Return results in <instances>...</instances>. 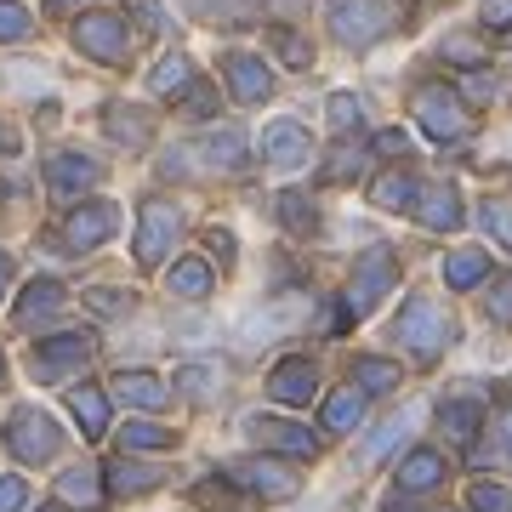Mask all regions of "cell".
Instances as JSON below:
<instances>
[{
	"mask_svg": "<svg viewBox=\"0 0 512 512\" xmlns=\"http://www.w3.org/2000/svg\"><path fill=\"white\" fill-rule=\"evenodd\" d=\"M399 285V262H393V251L387 245H370L365 256H359V268H353L348 279V296H342V313H336V330H348L353 319H365L376 302H382L387 291Z\"/></svg>",
	"mask_w": 512,
	"mask_h": 512,
	"instance_id": "1",
	"label": "cell"
},
{
	"mask_svg": "<svg viewBox=\"0 0 512 512\" xmlns=\"http://www.w3.org/2000/svg\"><path fill=\"white\" fill-rule=\"evenodd\" d=\"M393 336H399L416 359H439V353L456 342V319H450L433 296H410L404 313H399V325H393Z\"/></svg>",
	"mask_w": 512,
	"mask_h": 512,
	"instance_id": "2",
	"label": "cell"
},
{
	"mask_svg": "<svg viewBox=\"0 0 512 512\" xmlns=\"http://www.w3.org/2000/svg\"><path fill=\"white\" fill-rule=\"evenodd\" d=\"M325 18H330V35L353 46V52H365L376 40L393 29V12H387L382 0H325Z\"/></svg>",
	"mask_w": 512,
	"mask_h": 512,
	"instance_id": "3",
	"label": "cell"
},
{
	"mask_svg": "<svg viewBox=\"0 0 512 512\" xmlns=\"http://www.w3.org/2000/svg\"><path fill=\"white\" fill-rule=\"evenodd\" d=\"M183 239V211L171 200H148L143 211H137V268L143 274H154V268H165V256H171V245Z\"/></svg>",
	"mask_w": 512,
	"mask_h": 512,
	"instance_id": "4",
	"label": "cell"
},
{
	"mask_svg": "<svg viewBox=\"0 0 512 512\" xmlns=\"http://www.w3.org/2000/svg\"><path fill=\"white\" fill-rule=\"evenodd\" d=\"M6 450L18 461H35L40 467V461H52L57 450H63V427H57L46 410H29V404H23V410L6 416Z\"/></svg>",
	"mask_w": 512,
	"mask_h": 512,
	"instance_id": "5",
	"label": "cell"
},
{
	"mask_svg": "<svg viewBox=\"0 0 512 512\" xmlns=\"http://www.w3.org/2000/svg\"><path fill=\"white\" fill-rule=\"evenodd\" d=\"M410 109H416L421 131H427L433 143H456L461 131H467V103H461V92H456V86H444V80L421 86Z\"/></svg>",
	"mask_w": 512,
	"mask_h": 512,
	"instance_id": "6",
	"label": "cell"
},
{
	"mask_svg": "<svg viewBox=\"0 0 512 512\" xmlns=\"http://www.w3.org/2000/svg\"><path fill=\"white\" fill-rule=\"evenodd\" d=\"M74 46L97 63H126L131 52V29L120 12H86V18L74 23Z\"/></svg>",
	"mask_w": 512,
	"mask_h": 512,
	"instance_id": "7",
	"label": "cell"
},
{
	"mask_svg": "<svg viewBox=\"0 0 512 512\" xmlns=\"http://www.w3.org/2000/svg\"><path fill=\"white\" fill-rule=\"evenodd\" d=\"M120 234V205L114 200H92V205H74L69 222H63V245L69 251H92L103 239Z\"/></svg>",
	"mask_w": 512,
	"mask_h": 512,
	"instance_id": "8",
	"label": "cell"
},
{
	"mask_svg": "<svg viewBox=\"0 0 512 512\" xmlns=\"http://www.w3.org/2000/svg\"><path fill=\"white\" fill-rule=\"evenodd\" d=\"M92 353H97L92 330H57V336H46L35 348V376H69V370H80Z\"/></svg>",
	"mask_w": 512,
	"mask_h": 512,
	"instance_id": "9",
	"label": "cell"
},
{
	"mask_svg": "<svg viewBox=\"0 0 512 512\" xmlns=\"http://www.w3.org/2000/svg\"><path fill=\"white\" fill-rule=\"evenodd\" d=\"M234 484H245L251 495H262V501H291L296 490H302V478H296V467H285V461L274 456H251L234 467Z\"/></svg>",
	"mask_w": 512,
	"mask_h": 512,
	"instance_id": "10",
	"label": "cell"
},
{
	"mask_svg": "<svg viewBox=\"0 0 512 512\" xmlns=\"http://www.w3.org/2000/svg\"><path fill=\"white\" fill-rule=\"evenodd\" d=\"M245 433H251L262 450H279V456H291V461H308L319 456V439H313L308 427H296V421H279V416H251L245 421Z\"/></svg>",
	"mask_w": 512,
	"mask_h": 512,
	"instance_id": "11",
	"label": "cell"
},
{
	"mask_svg": "<svg viewBox=\"0 0 512 512\" xmlns=\"http://www.w3.org/2000/svg\"><path fill=\"white\" fill-rule=\"evenodd\" d=\"M222 74H228V92H234L239 103H268V97H274V69L251 52H228L222 57Z\"/></svg>",
	"mask_w": 512,
	"mask_h": 512,
	"instance_id": "12",
	"label": "cell"
},
{
	"mask_svg": "<svg viewBox=\"0 0 512 512\" xmlns=\"http://www.w3.org/2000/svg\"><path fill=\"white\" fill-rule=\"evenodd\" d=\"M262 160L279 165V171H296V165H308V160H313L308 126H296V120H274V126L262 131Z\"/></svg>",
	"mask_w": 512,
	"mask_h": 512,
	"instance_id": "13",
	"label": "cell"
},
{
	"mask_svg": "<svg viewBox=\"0 0 512 512\" xmlns=\"http://www.w3.org/2000/svg\"><path fill=\"white\" fill-rule=\"evenodd\" d=\"M97 177H103V160H92V154H52V160H46V188H52L57 200L86 194Z\"/></svg>",
	"mask_w": 512,
	"mask_h": 512,
	"instance_id": "14",
	"label": "cell"
},
{
	"mask_svg": "<svg viewBox=\"0 0 512 512\" xmlns=\"http://www.w3.org/2000/svg\"><path fill=\"white\" fill-rule=\"evenodd\" d=\"M416 217L427 222L433 234H456L461 222H467L456 183H433V188H421V194H416Z\"/></svg>",
	"mask_w": 512,
	"mask_h": 512,
	"instance_id": "15",
	"label": "cell"
},
{
	"mask_svg": "<svg viewBox=\"0 0 512 512\" xmlns=\"http://www.w3.org/2000/svg\"><path fill=\"white\" fill-rule=\"evenodd\" d=\"M268 393H274L279 404L319 399V370H313V359H279L274 376H268Z\"/></svg>",
	"mask_w": 512,
	"mask_h": 512,
	"instance_id": "16",
	"label": "cell"
},
{
	"mask_svg": "<svg viewBox=\"0 0 512 512\" xmlns=\"http://www.w3.org/2000/svg\"><path fill=\"white\" fill-rule=\"evenodd\" d=\"M114 399H126L131 410H165L171 404V387L160 376H148V370H120L114 376Z\"/></svg>",
	"mask_w": 512,
	"mask_h": 512,
	"instance_id": "17",
	"label": "cell"
},
{
	"mask_svg": "<svg viewBox=\"0 0 512 512\" xmlns=\"http://www.w3.org/2000/svg\"><path fill=\"white\" fill-rule=\"evenodd\" d=\"M444 484V456L439 450H410V456L399 461V490L404 495H427Z\"/></svg>",
	"mask_w": 512,
	"mask_h": 512,
	"instance_id": "18",
	"label": "cell"
},
{
	"mask_svg": "<svg viewBox=\"0 0 512 512\" xmlns=\"http://www.w3.org/2000/svg\"><path fill=\"white\" fill-rule=\"evenodd\" d=\"M63 296H69V291H63L57 279H35V285L23 291V302H18V325L23 330H40L57 308H63Z\"/></svg>",
	"mask_w": 512,
	"mask_h": 512,
	"instance_id": "19",
	"label": "cell"
},
{
	"mask_svg": "<svg viewBox=\"0 0 512 512\" xmlns=\"http://www.w3.org/2000/svg\"><path fill=\"white\" fill-rule=\"evenodd\" d=\"M160 467H143V461H114V467H103V490L114 495H148V490H160Z\"/></svg>",
	"mask_w": 512,
	"mask_h": 512,
	"instance_id": "20",
	"label": "cell"
},
{
	"mask_svg": "<svg viewBox=\"0 0 512 512\" xmlns=\"http://www.w3.org/2000/svg\"><path fill=\"white\" fill-rule=\"evenodd\" d=\"M69 410H74V421H80L86 439H103V433H109V393H97V387H69Z\"/></svg>",
	"mask_w": 512,
	"mask_h": 512,
	"instance_id": "21",
	"label": "cell"
},
{
	"mask_svg": "<svg viewBox=\"0 0 512 512\" xmlns=\"http://www.w3.org/2000/svg\"><path fill=\"white\" fill-rule=\"evenodd\" d=\"M490 279V251H450L444 256V285L450 291H473Z\"/></svg>",
	"mask_w": 512,
	"mask_h": 512,
	"instance_id": "22",
	"label": "cell"
},
{
	"mask_svg": "<svg viewBox=\"0 0 512 512\" xmlns=\"http://www.w3.org/2000/svg\"><path fill=\"white\" fill-rule=\"evenodd\" d=\"M103 131H109L120 148L148 143V120H143V109H131V103H109V109H103Z\"/></svg>",
	"mask_w": 512,
	"mask_h": 512,
	"instance_id": "23",
	"label": "cell"
},
{
	"mask_svg": "<svg viewBox=\"0 0 512 512\" xmlns=\"http://www.w3.org/2000/svg\"><path fill=\"white\" fill-rule=\"evenodd\" d=\"M399 382H404L399 359H376V353L353 359V387H359V393H393Z\"/></svg>",
	"mask_w": 512,
	"mask_h": 512,
	"instance_id": "24",
	"label": "cell"
},
{
	"mask_svg": "<svg viewBox=\"0 0 512 512\" xmlns=\"http://www.w3.org/2000/svg\"><path fill=\"white\" fill-rule=\"evenodd\" d=\"M416 194H421V183L404 177V171H387V177L370 183V205H382V211H416Z\"/></svg>",
	"mask_w": 512,
	"mask_h": 512,
	"instance_id": "25",
	"label": "cell"
},
{
	"mask_svg": "<svg viewBox=\"0 0 512 512\" xmlns=\"http://www.w3.org/2000/svg\"><path fill=\"white\" fill-rule=\"evenodd\" d=\"M188 86H194V63H188L183 52H171L154 63V74H148V92L154 97H183Z\"/></svg>",
	"mask_w": 512,
	"mask_h": 512,
	"instance_id": "26",
	"label": "cell"
},
{
	"mask_svg": "<svg viewBox=\"0 0 512 512\" xmlns=\"http://www.w3.org/2000/svg\"><path fill=\"white\" fill-rule=\"evenodd\" d=\"M177 387H183V399L188 404H217V393H222V365H183L177 370Z\"/></svg>",
	"mask_w": 512,
	"mask_h": 512,
	"instance_id": "27",
	"label": "cell"
},
{
	"mask_svg": "<svg viewBox=\"0 0 512 512\" xmlns=\"http://www.w3.org/2000/svg\"><path fill=\"white\" fill-rule=\"evenodd\" d=\"M274 211H279V222H285L296 239L319 228V205H313V194H302V188H285V194L274 200Z\"/></svg>",
	"mask_w": 512,
	"mask_h": 512,
	"instance_id": "28",
	"label": "cell"
},
{
	"mask_svg": "<svg viewBox=\"0 0 512 512\" xmlns=\"http://www.w3.org/2000/svg\"><path fill=\"white\" fill-rule=\"evenodd\" d=\"M194 154H205L217 171H239V165H245V137H239L234 126L211 131V137H200V143H194Z\"/></svg>",
	"mask_w": 512,
	"mask_h": 512,
	"instance_id": "29",
	"label": "cell"
},
{
	"mask_svg": "<svg viewBox=\"0 0 512 512\" xmlns=\"http://www.w3.org/2000/svg\"><path fill=\"white\" fill-rule=\"evenodd\" d=\"M359 416H365V393L359 387H336L325 399V433H353Z\"/></svg>",
	"mask_w": 512,
	"mask_h": 512,
	"instance_id": "30",
	"label": "cell"
},
{
	"mask_svg": "<svg viewBox=\"0 0 512 512\" xmlns=\"http://www.w3.org/2000/svg\"><path fill=\"white\" fill-rule=\"evenodd\" d=\"M165 285H171V296H183V302H200L211 291V268H205L200 256H183V262H171Z\"/></svg>",
	"mask_w": 512,
	"mask_h": 512,
	"instance_id": "31",
	"label": "cell"
},
{
	"mask_svg": "<svg viewBox=\"0 0 512 512\" xmlns=\"http://www.w3.org/2000/svg\"><path fill=\"white\" fill-rule=\"evenodd\" d=\"M439 427L456 444H473V433L484 427V410H478L473 399H450V404H439Z\"/></svg>",
	"mask_w": 512,
	"mask_h": 512,
	"instance_id": "32",
	"label": "cell"
},
{
	"mask_svg": "<svg viewBox=\"0 0 512 512\" xmlns=\"http://www.w3.org/2000/svg\"><path fill=\"white\" fill-rule=\"evenodd\" d=\"M120 439H126V450L137 456V450H171V439H177V433H171V427H160V421H137V416H131L126 427H120Z\"/></svg>",
	"mask_w": 512,
	"mask_h": 512,
	"instance_id": "33",
	"label": "cell"
},
{
	"mask_svg": "<svg viewBox=\"0 0 512 512\" xmlns=\"http://www.w3.org/2000/svg\"><path fill=\"white\" fill-rule=\"evenodd\" d=\"M97 490H103V473H97V467H69V473L57 478V495H63V501H80V507H92Z\"/></svg>",
	"mask_w": 512,
	"mask_h": 512,
	"instance_id": "34",
	"label": "cell"
},
{
	"mask_svg": "<svg viewBox=\"0 0 512 512\" xmlns=\"http://www.w3.org/2000/svg\"><path fill=\"white\" fill-rule=\"evenodd\" d=\"M325 114H330V131H342V137H348V131H359V126H365V103H359V97H353V92H330Z\"/></svg>",
	"mask_w": 512,
	"mask_h": 512,
	"instance_id": "35",
	"label": "cell"
},
{
	"mask_svg": "<svg viewBox=\"0 0 512 512\" xmlns=\"http://www.w3.org/2000/svg\"><path fill=\"white\" fill-rule=\"evenodd\" d=\"M35 35V18H29V6H18V0H0V40L12 46V40H29Z\"/></svg>",
	"mask_w": 512,
	"mask_h": 512,
	"instance_id": "36",
	"label": "cell"
},
{
	"mask_svg": "<svg viewBox=\"0 0 512 512\" xmlns=\"http://www.w3.org/2000/svg\"><path fill=\"white\" fill-rule=\"evenodd\" d=\"M274 46H279V57H285L291 69H308V63H313V46L296 35V29H274Z\"/></svg>",
	"mask_w": 512,
	"mask_h": 512,
	"instance_id": "37",
	"label": "cell"
},
{
	"mask_svg": "<svg viewBox=\"0 0 512 512\" xmlns=\"http://www.w3.org/2000/svg\"><path fill=\"white\" fill-rule=\"evenodd\" d=\"M467 507L473 512H512V495L501 490V484H473V490H467Z\"/></svg>",
	"mask_w": 512,
	"mask_h": 512,
	"instance_id": "38",
	"label": "cell"
},
{
	"mask_svg": "<svg viewBox=\"0 0 512 512\" xmlns=\"http://www.w3.org/2000/svg\"><path fill=\"white\" fill-rule=\"evenodd\" d=\"M478 222L490 228V239H501V245H507V251H512V205L490 200V205H484V211H478Z\"/></svg>",
	"mask_w": 512,
	"mask_h": 512,
	"instance_id": "39",
	"label": "cell"
},
{
	"mask_svg": "<svg viewBox=\"0 0 512 512\" xmlns=\"http://www.w3.org/2000/svg\"><path fill=\"white\" fill-rule=\"evenodd\" d=\"M359 148H336V154H330V165H325V183H353V177H359Z\"/></svg>",
	"mask_w": 512,
	"mask_h": 512,
	"instance_id": "40",
	"label": "cell"
},
{
	"mask_svg": "<svg viewBox=\"0 0 512 512\" xmlns=\"http://www.w3.org/2000/svg\"><path fill=\"white\" fill-rule=\"evenodd\" d=\"M484 302H490V319H495V325H512V274H507V279H495Z\"/></svg>",
	"mask_w": 512,
	"mask_h": 512,
	"instance_id": "41",
	"label": "cell"
},
{
	"mask_svg": "<svg viewBox=\"0 0 512 512\" xmlns=\"http://www.w3.org/2000/svg\"><path fill=\"white\" fill-rule=\"evenodd\" d=\"M23 501H29V484L18 473H6L0 478V512H23Z\"/></svg>",
	"mask_w": 512,
	"mask_h": 512,
	"instance_id": "42",
	"label": "cell"
},
{
	"mask_svg": "<svg viewBox=\"0 0 512 512\" xmlns=\"http://www.w3.org/2000/svg\"><path fill=\"white\" fill-rule=\"evenodd\" d=\"M404 427H410V416H393V421H382V433H376V439H370L365 461H376V456H382V450H387V444H393V439H399Z\"/></svg>",
	"mask_w": 512,
	"mask_h": 512,
	"instance_id": "43",
	"label": "cell"
},
{
	"mask_svg": "<svg viewBox=\"0 0 512 512\" xmlns=\"http://www.w3.org/2000/svg\"><path fill=\"white\" fill-rule=\"evenodd\" d=\"M177 103H183V109H188V114H194V120H205V114L217 109V97L205 92V86H188V92H183V97H177Z\"/></svg>",
	"mask_w": 512,
	"mask_h": 512,
	"instance_id": "44",
	"label": "cell"
},
{
	"mask_svg": "<svg viewBox=\"0 0 512 512\" xmlns=\"http://www.w3.org/2000/svg\"><path fill=\"white\" fill-rule=\"evenodd\" d=\"M205 245H211V256H217L222 268H234V234H228V228H211Z\"/></svg>",
	"mask_w": 512,
	"mask_h": 512,
	"instance_id": "45",
	"label": "cell"
},
{
	"mask_svg": "<svg viewBox=\"0 0 512 512\" xmlns=\"http://www.w3.org/2000/svg\"><path fill=\"white\" fill-rule=\"evenodd\" d=\"M461 97H478V103H484V97H495V80L484 69H473L467 80H461Z\"/></svg>",
	"mask_w": 512,
	"mask_h": 512,
	"instance_id": "46",
	"label": "cell"
},
{
	"mask_svg": "<svg viewBox=\"0 0 512 512\" xmlns=\"http://www.w3.org/2000/svg\"><path fill=\"white\" fill-rule=\"evenodd\" d=\"M484 23L490 29H512V0H484Z\"/></svg>",
	"mask_w": 512,
	"mask_h": 512,
	"instance_id": "47",
	"label": "cell"
},
{
	"mask_svg": "<svg viewBox=\"0 0 512 512\" xmlns=\"http://www.w3.org/2000/svg\"><path fill=\"white\" fill-rule=\"evenodd\" d=\"M376 154H410V137L404 131H376Z\"/></svg>",
	"mask_w": 512,
	"mask_h": 512,
	"instance_id": "48",
	"label": "cell"
},
{
	"mask_svg": "<svg viewBox=\"0 0 512 512\" xmlns=\"http://www.w3.org/2000/svg\"><path fill=\"white\" fill-rule=\"evenodd\" d=\"M86 302H92L97 313H126V296H120V291H92Z\"/></svg>",
	"mask_w": 512,
	"mask_h": 512,
	"instance_id": "49",
	"label": "cell"
},
{
	"mask_svg": "<svg viewBox=\"0 0 512 512\" xmlns=\"http://www.w3.org/2000/svg\"><path fill=\"white\" fill-rule=\"evenodd\" d=\"M131 12H137V18L148 23V29H165V12L154 6V0H131Z\"/></svg>",
	"mask_w": 512,
	"mask_h": 512,
	"instance_id": "50",
	"label": "cell"
},
{
	"mask_svg": "<svg viewBox=\"0 0 512 512\" xmlns=\"http://www.w3.org/2000/svg\"><path fill=\"white\" fill-rule=\"evenodd\" d=\"M444 57H461V63H478V46H473V40H444Z\"/></svg>",
	"mask_w": 512,
	"mask_h": 512,
	"instance_id": "51",
	"label": "cell"
},
{
	"mask_svg": "<svg viewBox=\"0 0 512 512\" xmlns=\"http://www.w3.org/2000/svg\"><path fill=\"white\" fill-rule=\"evenodd\" d=\"M6 285H12V256L0 251V296H6Z\"/></svg>",
	"mask_w": 512,
	"mask_h": 512,
	"instance_id": "52",
	"label": "cell"
},
{
	"mask_svg": "<svg viewBox=\"0 0 512 512\" xmlns=\"http://www.w3.org/2000/svg\"><path fill=\"white\" fill-rule=\"evenodd\" d=\"M501 450H507V461H512V416H501Z\"/></svg>",
	"mask_w": 512,
	"mask_h": 512,
	"instance_id": "53",
	"label": "cell"
},
{
	"mask_svg": "<svg viewBox=\"0 0 512 512\" xmlns=\"http://www.w3.org/2000/svg\"><path fill=\"white\" fill-rule=\"evenodd\" d=\"M205 12H222V6H234V0H200Z\"/></svg>",
	"mask_w": 512,
	"mask_h": 512,
	"instance_id": "54",
	"label": "cell"
},
{
	"mask_svg": "<svg viewBox=\"0 0 512 512\" xmlns=\"http://www.w3.org/2000/svg\"><path fill=\"white\" fill-rule=\"evenodd\" d=\"M0 382H6V359H0Z\"/></svg>",
	"mask_w": 512,
	"mask_h": 512,
	"instance_id": "55",
	"label": "cell"
},
{
	"mask_svg": "<svg viewBox=\"0 0 512 512\" xmlns=\"http://www.w3.org/2000/svg\"><path fill=\"white\" fill-rule=\"evenodd\" d=\"M57 6H80V0H57Z\"/></svg>",
	"mask_w": 512,
	"mask_h": 512,
	"instance_id": "56",
	"label": "cell"
},
{
	"mask_svg": "<svg viewBox=\"0 0 512 512\" xmlns=\"http://www.w3.org/2000/svg\"><path fill=\"white\" fill-rule=\"evenodd\" d=\"M40 512H57V507H40Z\"/></svg>",
	"mask_w": 512,
	"mask_h": 512,
	"instance_id": "57",
	"label": "cell"
}]
</instances>
